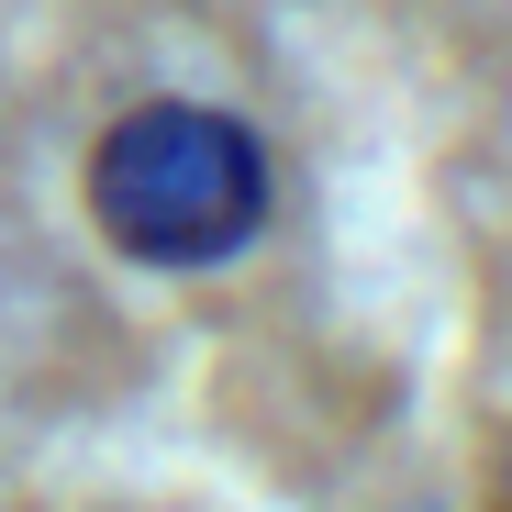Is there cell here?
<instances>
[{
	"label": "cell",
	"mask_w": 512,
	"mask_h": 512,
	"mask_svg": "<svg viewBox=\"0 0 512 512\" xmlns=\"http://www.w3.org/2000/svg\"><path fill=\"white\" fill-rule=\"evenodd\" d=\"M268 145L223 101H134L90 156V223L156 279H201L268 234Z\"/></svg>",
	"instance_id": "1"
}]
</instances>
